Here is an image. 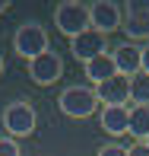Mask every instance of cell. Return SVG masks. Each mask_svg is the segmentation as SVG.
Segmentation results:
<instances>
[{
  "mask_svg": "<svg viewBox=\"0 0 149 156\" xmlns=\"http://www.w3.org/2000/svg\"><path fill=\"white\" fill-rule=\"evenodd\" d=\"M54 26H57L60 35L67 38H76L89 29V6L80 3V0H60L54 6Z\"/></svg>",
  "mask_w": 149,
  "mask_h": 156,
  "instance_id": "obj_1",
  "label": "cell"
},
{
  "mask_svg": "<svg viewBox=\"0 0 149 156\" xmlns=\"http://www.w3.org/2000/svg\"><path fill=\"white\" fill-rule=\"evenodd\" d=\"M57 105H60V112L67 118H89L98 108V99H95V89L92 86H67L60 93Z\"/></svg>",
  "mask_w": 149,
  "mask_h": 156,
  "instance_id": "obj_2",
  "label": "cell"
},
{
  "mask_svg": "<svg viewBox=\"0 0 149 156\" xmlns=\"http://www.w3.org/2000/svg\"><path fill=\"white\" fill-rule=\"evenodd\" d=\"M13 48H16V54L25 58V61L45 54L48 51V32H45V26H41V23H22L16 29V35H13Z\"/></svg>",
  "mask_w": 149,
  "mask_h": 156,
  "instance_id": "obj_3",
  "label": "cell"
},
{
  "mask_svg": "<svg viewBox=\"0 0 149 156\" xmlns=\"http://www.w3.org/2000/svg\"><path fill=\"white\" fill-rule=\"evenodd\" d=\"M120 23H124L120 3H114V0H95V3H89V29L102 32L108 38L114 29H120Z\"/></svg>",
  "mask_w": 149,
  "mask_h": 156,
  "instance_id": "obj_4",
  "label": "cell"
},
{
  "mask_svg": "<svg viewBox=\"0 0 149 156\" xmlns=\"http://www.w3.org/2000/svg\"><path fill=\"white\" fill-rule=\"evenodd\" d=\"M3 127H6V134H10L13 140L16 137H29V134L35 131V108L29 102H10L3 108Z\"/></svg>",
  "mask_w": 149,
  "mask_h": 156,
  "instance_id": "obj_5",
  "label": "cell"
},
{
  "mask_svg": "<svg viewBox=\"0 0 149 156\" xmlns=\"http://www.w3.org/2000/svg\"><path fill=\"white\" fill-rule=\"evenodd\" d=\"M120 13H124L120 29L127 32V41L130 38H149V0H127L120 6Z\"/></svg>",
  "mask_w": 149,
  "mask_h": 156,
  "instance_id": "obj_6",
  "label": "cell"
},
{
  "mask_svg": "<svg viewBox=\"0 0 149 156\" xmlns=\"http://www.w3.org/2000/svg\"><path fill=\"white\" fill-rule=\"evenodd\" d=\"M29 76L38 83V86H54V83L63 76V61H60V54L48 48L45 54L32 58V61H29Z\"/></svg>",
  "mask_w": 149,
  "mask_h": 156,
  "instance_id": "obj_7",
  "label": "cell"
},
{
  "mask_svg": "<svg viewBox=\"0 0 149 156\" xmlns=\"http://www.w3.org/2000/svg\"><path fill=\"white\" fill-rule=\"evenodd\" d=\"M95 99L102 105H127V102H130V76L114 73L111 80L98 83V86H95Z\"/></svg>",
  "mask_w": 149,
  "mask_h": 156,
  "instance_id": "obj_8",
  "label": "cell"
},
{
  "mask_svg": "<svg viewBox=\"0 0 149 156\" xmlns=\"http://www.w3.org/2000/svg\"><path fill=\"white\" fill-rule=\"evenodd\" d=\"M70 51H73V58H76V61L89 64L92 58L105 54V35H102V32H95V29H86L83 35L70 38Z\"/></svg>",
  "mask_w": 149,
  "mask_h": 156,
  "instance_id": "obj_9",
  "label": "cell"
},
{
  "mask_svg": "<svg viewBox=\"0 0 149 156\" xmlns=\"http://www.w3.org/2000/svg\"><path fill=\"white\" fill-rule=\"evenodd\" d=\"M98 121H102V131H108L111 137H120L130 127V108L127 105H105Z\"/></svg>",
  "mask_w": 149,
  "mask_h": 156,
  "instance_id": "obj_10",
  "label": "cell"
},
{
  "mask_svg": "<svg viewBox=\"0 0 149 156\" xmlns=\"http://www.w3.org/2000/svg\"><path fill=\"white\" fill-rule=\"evenodd\" d=\"M111 61H114V70H117L120 76H133V73H140V48L130 45V41L117 45L114 51H111Z\"/></svg>",
  "mask_w": 149,
  "mask_h": 156,
  "instance_id": "obj_11",
  "label": "cell"
},
{
  "mask_svg": "<svg viewBox=\"0 0 149 156\" xmlns=\"http://www.w3.org/2000/svg\"><path fill=\"white\" fill-rule=\"evenodd\" d=\"M117 70H114V61H111V54L105 51V54H98V58H92L86 64V76H89V83L92 86H98V83H105V80H111Z\"/></svg>",
  "mask_w": 149,
  "mask_h": 156,
  "instance_id": "obj_12",
  "label": "cell"
},
{
  "mask_svg": "<svg viewBox=\"0 0 149 156\" xmlns=\"http://www.w3.org/2000/svg\"><path fill=\"white\" fill-rule=\"evenodd\" d=\"M127 134H133L137 140L149 137V105H130V127Z\"/></svg>",
  "mask_w": 149,
  "mask_h": 156,
  "instance_id": "obj_13",
  "label": "cell"
},
{
  "mask_svg": "<svg viewBox=\"0 0 149 156\" xmlns=\"http://www.w3.org/2000/svg\"><path fill=\"white\" fill-rule=\"evenodd\" d=\"M130 102L133 105H149V73H133L130 76Z\"/></svg>",
  "mask_w": 149,
  "mask_h": 156,
  "instance_id": "obj_14",
  "label": "cell"
},
{
  "mask_svg": "<svg viewBox=\"0 0 149 156\" xmlns=\"http://www.w3.org/2000/svg\"><path fill=\"white\" fill-rule=\"evenodd\" d=\"M0 156H19V144L13 137H3L0 140Z\"/></svg>",
  "mask_w": 149,
  "mask_h": 156,
  "instance_id": "obj_15",
  "label": "cell"
},
{
  "mask_svg": "<svg viewBox=\"0 0 149 156\" xmlns=\"http://www.w3.org/2000/svg\"><path fill=\"white\" fill-rule=\"evenodd\" d=\"M98 156H127V150H124V147H117V144H108V147L98 150Z\"/></svg>",
  "mask_w": 149,
  "mask_h": 156,
  "instance_id": "obj_16",
  "label": "cell"
},
{
  "mask_svg": "<svg viewBox=\"0 0 149 156\" xmlns=\"http://www.w3.org/2000/svg\"><path fill=\"white\" fill-rule=\"evenodd\" d=\"M127 156H149V147L143 144V140H137V144H133L130 150H127Z\"/></svg>",
  "mask_w": 149,
  "mask_h": 156,
  "instance_id": "obj_17",
  "label": "cell"
},
{
  "mask_svg": "<svg viewBox=\"0 0 149 156\" xmlns=\"http://www.w3.org/2000/svg\"><path fill=\"white\" fill-rule=\"evenodd\" d=\"M140 70H143V73H149V45L140 48Z\"/></svg>",
  "mask_w": 149,
  "mask_h": 156,
  "instance_id": "obj_18",
  "label": "cell"
},
{
  "mask_svg": "<svg viewBox=\"0 0 149 156\" xmlns=\"http://www.w3.org/2000/svg\"><path fill=\"white\" fill-rule=\"evenodd\" d=\"M10 10V0H0V13H6Z\"/></svg>",
  "mask_w": 149,
  "mask_h": 156,
  "instance_id": "obj_19",
  "label": "cell"
},
{
  "mask_svg": "<svg viewBox=\"0 0 149 156\" xmlns=\"http://www.w3.org/2000/svg\"><path fill=\"white\" fill-rule=\"evenodd\" d=\"M0 76H3V54H0Z\"/></svg>",
  "mask_w": 149,
  "mask_h": 156,
  "instance_id": "obj_20",
  "label": "cell"
},
{
  "mask_svg": "<svg viewBox=\"0 0 149 156\" xmlns=\"http://www.w3.org/2000/svg\"><path fill=\"white\" fill-rule=\"evenodd\" d=\"M143 144H146V147H149V137H146V140H143Z\"/></svg>",
  "mask_w": 149,
  "mask_h": 156,
  "instance_id": "obj_21",
  "label": "cell"
}]
</instances>
